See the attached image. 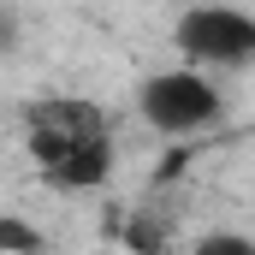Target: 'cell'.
I'll list each match as a JSON object with an SVG mask.
<instances>
[{"instance_id":"obj_1","label":"cell","mask_w":255,"mask_h":255,"mask_svg":"<svg viewBox=\"0 0 255 255\" xmlns=\"http://www.w3.org/2000/svg\"><path fill=\"white\" fill-rule=\"evenodd\" d=\"M113 119L89 95H42L24 107V154L60 196H89L113 178Z\"/></svg>"},{"instance_id":"obj_2","label":"cell","mask_w":255,"mask_h":255,"mask_svg":"<svg viewBox=\"0 0 255 255\" xmlns=\"http://www.w3.org/2000/svg\"><path fill=\"white\" fill-rule=\"evenodd\" d=\"M136 113L160 136H202L226 119V95L202 65H166L136 83Z\"/></svg>"},{"instance_id":"obj_3","label":"cell","mask_w":255,"mask_h":255,"mask_svg":"<svg viewBox=\"0 0 255 255\" xmlns=\"http://www.w3.org/2000/svg\"><path fill=\"white\" fill-rule=\"evenodd\" d=\"M172 48L184 54V65H202V71H244L255 60V18L226 0L184 6L172 24Z\"/></svg>"},{"instance_id":"obj_4","label":"cell","mask_w":255,"mask_h":255,"mask_svg":"<svg viewBox=\"0 0 255 255\" xmlns=\"http://www.w3.org/2000/svg\"><path fill=\"white\" fill-rule=\"evenodd\" d=\"M0 250H42V232L18 214H0Z\"/></svg>"},{"instance_id":"obj_5","label":"cell","mask_w":255,"mask_h":255,"mask_svg":"<svg viewBox=\"0 0 255 255\" xmlns=\"http://www.w3.org/2000/svg\"><path fill=\"white\" fill-rule=\"evenodd\" d=\"M18 48V12H0V54Z\"/></svg>"}]
</instances>
